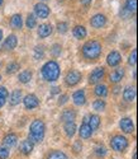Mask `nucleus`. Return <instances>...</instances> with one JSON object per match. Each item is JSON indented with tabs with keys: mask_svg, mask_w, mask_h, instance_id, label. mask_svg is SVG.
Listing matches in <instances>:
<instances>
[{
	"mask_svg": "<svg viewBox=\"0 0 138 159\" xmlns=\"http://www.w3.org/2000/svg\"><path fill=\"white\" fill-rule=\"evenodd\" d=\"M2 38H3V31L0 30V41H2Z\"/></svg>",
	"mask_w": 138,
	"mask_h": 159,
	"instance_id": "obj_45",
	"label": "nucleus"
},
{
	"mask_svg": "<svg viewBox=\"0 0 138 159\" xmlns=\"http://www.w3.org/2000/svg\"><path fill=\"white\" fill-rule=\"evenodd\" d=\"M34 13H36L37 17L45 19L50 16V8L43 3H38L34 5Z\"/></svg>",
	"mask_w": 138,
	"mask_h": 159,
	"instance_id": "obj_6",
	"label": "nucleus"
},
{
	"mask_svg": "<svg viewBox=\"0 0 138 159\" xmlns=\"http://www.w3.org/2000/svg\"><path fill=\"white\" fill-rule=\"evenodd\" d=\"M82 56L88 60H96L101 55V45L98 41H88L82 46Z\"/></svg>",
	"mask_w": 138,
	"mask_h": 159,
	"instance_id": "obj_2",
	"label": "nucleus"
},
{
	"mask_svg": "<svg viewBox=\"0 0 138 159\" xmlns=\"http://www.w3.org/2000/svg\"><path fill=\"white\" fill-rule=\"evenodd\" d=\"M90 24L94 28H103L106 24V18L104 14H95L91 19H90Z\"/></svg>",
	"mask_w": 138,
	"mask_h": 159,
	"instance_id": "obj_7",
	"label": "nucleus"
},
{
	"mask_svg": "<svg viewBox=\"0 0 138 159\" xmlns=\"http://www.w3.org/2000/svg\"><path fill=\"white\" fill-rule=\"evenodd\" d=\"M124 8H126L128 13H134L137 9V0H126Z\"/></svg>",
	"mask_w": 138,
	"mask_h": 159,
	"instance_id": "obj_28",
	"label": "nucleus"
},
{
	"mask_svg": "<svg viewBox=\"0 0 138 159\" xmlns=\"http://www.w3.org/2000/svg\"><path fill=\"white\" fill-rule=\"evenodd\" d=\"M20 150L23 154L25 155H29L33 150V143L31 140H24L22 144H20Z\"/></svg>",
	"mask_w": 138,
	"mask_h": 159,
	"instance_id": "obj_21",
	"label": "nucleus"
},
{
	"mask_svg": "<svg viewBox=\"0 0 138 159\" xmlns=\"http://www.w3.org/2000/svg\"><path fill=\"white\" fill-rule=\"evenodd\" d=\"M17 141H18V136H17L15 134H8V135L4 138V140H3L4 145H5V147H8V148L15 147Z\"/></svg>",
	"mask_w": 138,
	"mask_h": 159,
	"instance_id": "obj_19",
	"label": "nucleus"
},
{
	"mask_svg": "<svg viewBox=\"0 0 138 159\" xmlns=\"http://www.w3.org/2000/svg\"><path fill=\"white\" fill-rule=\"evenodd\" d=\"M23 25V19L20 14H14L10 18V27L13 30H20Z\"/></svg>",
	"mask_w": 138,
	"mask_h": 159,
	"instance_id": "obj_18",
	"label": "nucleus"
},
{
	"mask_svg": "<svg viewBox=\"0 0 138 159\" xmlns=\"http://www.w3.org/2000/svg\"><path fill=\"white\" fill-rule=\"evenodd\" d=\"M90 2H91V0H81V3H82V4H89Z\"/></svg>",
	"mask_w": 138,
	"mask_h": 159,
	"instance_id": "obj_44",
	"label": "nucleus"
},
{
	"mask_svg": "<svg viewBox=\"0 0 138 159\" xmlns=\"http://www.w3.org/2000/svg\"><path fill=\"white\" fill-rule=\"evenodd\" d=\"M81 80V73L77 71V70H71V71H68L66 78H65V82L68 87H74Z\"/></svg>",
	"mask_w": 138,
	"mask_h": 159,
	"instance_id": "obj_5",
	"label": "nucleus"
},
{
	"mask_svg": "<svg viewBox=\"0 0 138 159\" xmlns=\"http://www.w3.org/2000/svg\"><path fill=\"white\" fill-rule=\"evenodd\" d=\"M110 147L115 152H123L128 147V140L122 136V135H115L112 140H110Z\"/></svg>",
	"mask_w": 138,
	"mask_h": 159,
	"instance_id": "obj_4",
	"label": "nucleus"
},
{
	"mask_svg": "<svg viewBox=\"0 0 138 159\" xmlns=\"http://www.w3.org/2000/svg\"><path fill=\"white\" fill-rule=\"evenodd\" d=\"M81 148H82L81 143H80V141H76V144H75V150H76V152H80V150H81Z\"/></svg>",
	"mask_w": 138,
	"mask_h": 159,
	"instance_id": "obj_41",
	"label": "nucleus"
},
{
	"mask_svg": "<svg viewBox=\"0 0 138 159\" xmlns=\"http://www.w3.org/2000/svg\"><path fill=\"white\" fill-rule=\"evenodd\" d=\"M58 92H60V88L58 87H53L52 90H51V94H56V93H58Z\"/></svg>",
	"mask_w": 138,
	"mask_h": 159,
	"instance_id": "obj_42",
	"label": "nucleus"
},
{
	"mask_svg": "<svg viewBox=\"0 0 138 159\" xmlns=\"http://www.w3.org/2000/svg\"><path fill=\"white\" fill-rule=\"evenodd\" d=\"M51 54L53 56H58L61 54V46L60 45H53V47L51 48Z\"/></svg>",
	"mask_w": 138,
	"mask_h": 159,
	"instance_id": "obj_36",
	"label": "nucleus"
},
{
	"mask_svg": "<svg viewBox=\"0 0 138 159\" xmlns=\"http://www.w3.org/2000/svg\"><path fill=\"white\" fill-rule=\"evenodd\" d=\"M8 96H9L8 89H6L5 87H0V98L6 99V98H8Z\"/></svg>",
	"mask_w": 138,
	"mask_h": 159,
	"instance_id": "obj_39",
	"label": "nucleus"
},
{
	"mask_svg": "<svg viewBox=\"0 0 138 159\" xmlns=\"http://www.w3.org/2000/svg\"><path fill=\"white\" fill-rule=\"evenodd\" d=\"M0 80H2V75H0Z\"/></svg>",
	"mask_w": 138,
	"mask_h": 159,
	"instance_id": "obj_47",
	"label": "nucleus"
},
{
	"mask_svg": "<svg viewBox=\"0 0 138 159\" xmlns=\"http://www.w3.org/2000/svg\"><path fill=\"white\" fill-rule=\"evenodd\" d=\"M119 126H120V129L124 132H127V134H131V132L134 131V125H133L132 120H131V118H128V117L122 118L120 122H119Z\"/></svg>",
	"mask_w": 138,
	"mask_h": 159,
	"instance_id": "obj_10",
	"label": "nucleus"
},
{
	"mask_svg": "<svg viewBox=\"0 0 138 159\" xmlns=\"http://www.w3.org/2000/svg\"><path fill=\"white\" fill-rule=\"evenodd\" d=\"M104 68H96L95 70L91 71V74L89 75V82L91 84H95V83H98L100 82L101 79L104 78Z\"/></svg>",
	"mask_w": 138,
	"mask_h": 159,
	"instance_id": "obj_9",
	"label": "nucleus"
},
{
	"mask_svg": "<svg viewBox=\"0 0 138 159\" xmlns=\"http://www.w3.org/2000/svg\"><path fill=\"white\" fill-rule=\"evenodd\" d=\"M52 31H53V27L51 24L43 23V24H41L38 27V36L41 38H46V37H48L52 33Z\"/></svg>",
	"mask_w": 138,
	"mask_h": 159,
	"instance_id": "obj_12",
	"label": "nucleus"
},
{
	"mask_svg": "<svg viewBox=\"0 0 138 159\" xmlns=\"http://www.w3.org/2000/svg\"><path fill=\"white\" fill-rule=\"evenodd\" d=\"M23 103H24V106H25V108L33 110V108H36L37 106L39 104V101H38V98H37L36 94H28V96L24 97Z\"/></svg>",
	"mask_w": 138,
	"mask_h": 159,
	"instance_id": "obj_8",
	"label": "nucleus"
},
{
	"mask_svg": "<svg viewBox=\"0 0 138 159\" xmlns=\"http://www.w3.org/2000/svg\"><path fill=\"white\" fill-rule=\"evenodd\" d=\"M19 69V64L18 62H10L8 66H6V73L8 74H14L17 73Z\"/></svg>",
	"mask_w": 138,
	"mask_h": 159,
	"instance_id": "obj_31",
	"label": "nucleus"
},
{
	"mask_svg": "<svg viewBox=\"0 0 138 159\" xmlns=\"http://www.w3.org/2000/svg\"><path fill=\"white\" fill-rule=\"evenodd\" d=\"M9 157V150L4 147H0V159H6Z\"/></svg>",
	"mask_w": 138,
	"mask_h": 159,
	"instance_id": "obj_38",
	"label": "nucleus"
},
{
	"mask_svg": "<svg viewBox=\"0 0 138 159\" xmlns=\"http://www.w3.org/2000/svg\"><path fill=\"white\" fill-rule=\"evenodd\" d=\"M105 107H106V104H105V102H104L103 99H96V101H94V103H93V108H94L95 111H104Z\"/></svg>",
	"mask_w": 138,
	"mask_h": 159,
	"instance_id": "obj_29",
	"label": "nucleus"
},
{
	"mask_svg": "<svg viewBox=\"0 0 138 159\" xmlns=\"http://www.w3.org/2000/svg\"><path fill=\"white\" fill-rule=\"evenodd\" d=\"M75 117H76L75 111H72V110H65V111L62 112V115H61V120H62L65 124H66V122H74Z\"/></svg>",
	"mask_w": 138,
	"mask_h": 159,
	"instance_id": "obj_20",
	"label": "nucleus"
},
{
	"mask_svg": "<svg viewBox=\"0 0 138 159\" xmlns=\"http://www.w3.org/2000/svg\"><path fill=\"white\" fill-rule=\"evenodd\" d=\"M123 98L127 102H133L136 98V88L134 87H127L123 92Z\"/></svg>",
	"mask_w": 138,
	"mask_h": 159,
	"instance_id": "obj_17",
	"label": "nucleus"
},
{
	"mask_svg": "<svg viewBox=\"0 0 138 159\" xmlns=\"http://www.w3.org/2000/svg\"><path fill=\"white\" fill-rule=\"evenodd\" d=\"M123 76H124V69L123 68H118L109 75V80L112 83H119Z\"/></svg>",
	"mask_w": 138,
	"mask_h": 159,
	"instance_id": "obj_15",
	"label": "nucleus"
},
{
	"mask_svg": "<svg viewBox=\"0 0 138 159\" xmlns=\"http://www.w3.org/2000/svg\"><path fill=\"white\" fill-rule=\"evenodd\" d=\"M72 99H74V103L76 106H84L85 102H86L85 92L84 90H76L75 93L72 94Z\"/></svg>",
	"mask_w": 138,
	"mask_h": 159,
	"instance_id": "obj_13",
	"label": "nucleus"
},
{
	"mask_svg": "<svg viewBox=\"0 0 138 159\" xmlns=\"http://www.w3.org/2000/svg\"><path fill=\"white\" fill-rule=\"evenodd\" d=\"M88 125L91 127L93 131L96 130V129L100 126V117H99L98 115H91V116L89 117V124H88Z\"/></svg>",
	"mask_w": 138,
	"mask_h": 159,
	"instance_id": "obj_24",
	"label": "nucleus"
},
{
	"mask_svg": "<svg viewBox=\"0 0 138 159\" xmlns=\"http://www.w3.org/2000/svg\"><path fill=\"white\" fill-rule=\"evenodd\" d=\"M47 159H68V158H67V155H66L63 152H58V150H57V152L51 153Z\"/></svg>",
	"mask_w": 138,
	"mask_h": 159,
	"instance_id": "obj_30",
	"label": "nucleus"
},
{
	"mask_svg": "<svg viewBox=\"0 0 138 159\" xmlns=\"http://www.w3.org/2000/svg\"><path fill=\"white\" fill-rule=\"evenodd\" d=\"M4 104H5V99L4 98H0V108H2Z\"/></svg>",
	"mask_w": 138,
	"mask_h": 159,
	"instance_id": "obj_43",
	"label": "nucleus"
},
{
	"mask_svg": "<svg viewBox=\"0 0 138 159\" xmlns=\"http://www.w3.org/2000/svg\"><path fill=\"white\" fill-rule=\"evenodd\" d=\"M95 154L98 157H104L106 154V149L104 147H96L95 148Z\"/></svg>",
	"mask_w": 138,
	"mask_h": 159,
	"instance_id": "obj_37",
	"label": "nucleus"
},
{
	"mask_svg": "<svg viewBox=\"0 0 138 159\" xmlns=\"http://www.w3.org/2000/svg\"><path fill=\"white\" fill-rule=\"evenodd\" d=\"M43 55H45L43 47H39V46H37V47L34 48V57H36L37 60H39V59H42V57H43Z\"/></svg>",
	"mask_w": 138,
	"mask_h": 159,
	"instance_id": "obj_33",
	"label": "nucleus"
},
{
	"mask_svg": "<svg viewBox=\"0 0 138 159\" xmlns=\"http://www.w3.org/2000/svg\"><path fill=\"white\" fill-rule=\"evenodd\" d=\"M79 134H80V138H82V139H89L91 136V134H93V130H91V127L86 122H84L80 126Z\"/></svg>",
	"mask_w": 138,
	"mask_h": 159,
	"instance_id": "obj_16",
	"label": "nucleus"
},
{
	"mask_svg": "<svg viewBox=\"0 0 138 159\" xmlns=\"http://www.w3.org/2000/svg\"><path fill=\"white\" fill-rule=\"evenodd\" d=\"M95 94L98 97H106L108 96V87L104 84H99L95 87Z\"/></svg>",
	"mask_w": 138,
	"mask_h": 159,
	"instance_id": "obj_26",
	"label": "nucleus"
},
{
	"mask_svg": "<svg viewBox=\"0 0 138 159\" xmlns=\"http://www.w3.org/2000/svg\"><path fill=\"white\" fill-rule=\"evenodd\" d=\"M65 131H66V135L68 138L74 136L75 132H76V125H75V122H66L65 124Z\"/></svg>",
	"mask_w": 138,
	"mask_h": 159,
	"instance_id": "obj_25",
	"label": "nucleus"
},
{
	"mask_svg": "<svg viewBox=\"0 0 138 159\" xmlns=\"http://www.w3.org/2000/svg\"><path fill=\"white\" fill-rule=\"evenodd\" d=\"M120 61H122V56L118 51H112L106 57V62L109 66H117L120 64Z\"/></svg>",
	"mask_w": 138,
	"mask_h": 159,
	"instance_id": "obj_11",
	"label": "nucleus"
},
{
	"mask_svg": "<svg viewBox=\"0 0 138 159\" xmlns=\"http://www.w3.org/2000/svg\"><path fill=\"white\" fill-rule=\"evenodd\" d=\"M18 79H19V82L20 83H28L31 79H32V73L29 71V70H23L20 74H19V76H18Z\"/></svg>",
	"mask_w": 138,
	"mask_h": 159,
	"instance_id": "obj_27",
	"label": "nucleus"
},
{
	"mask_svg": "<svg viewBox=\"0 0 138 159\" xmlns=\"http://www.w3.org/2000/svg\"><path fill=\"white\" fill-rule=\"evenodd\" d=\"M17 45H18V38H17V36H14V34H10L5 41H4V45H3V47H4V50H13V48H15L17 47Z\"/></svg>",
	"mask_w": 138,
	"mask_h": 159,
	"instance_id": "obj_14",
	"label": "nucleus"
},
{
	"mask_svg": "<svg viewBox=\"0 0 138 159\" xmlns=\"http://www.w3.org/2000/svg\"><path fill=\"white\" fill-rule=\"evenodd\" d=\"M3 4V0H0V5H2Z\"/></svg>",
	"mask_w": 138,
	"mask_h": 159,
	"instance_id": "obj_46",
	"label": "nucleus"
},
{
	"mask_svg": "<svg viewBox=\"0 0 138 159\" xmlns=\"http://www.w3.org/2000/svg\"><path fill=\"white\" fill-rule=\"evenodd\" d=\"M37 25V20H36V17L33 16V14H29L28 16V18H27V27L28 28H34Z\"/></svg>",
	"mask_w": 138,
	"mask_h": 159,
	"instance_id": "obj_32",
	"label": "nucleus"
},
{
	"mask_svg": "<svg viewBox=\"0 0 138 159\" xmlns=\"http://www.w3.org/2000/svg\"><path fill=\"white\" fill-rule=\"evenodd\" d=\"M67 101H68V96H67V94H62V96L60 97V99H58V104L62 106V104H65Z\"/></svg>",
	"mask_w": 138,
	"mask_h": 159,
	"instance_id": "obj_40",
	"label": "nucleus"
},
{
	"mask_svg": "<svg viewBox=\"0 0 138 159\" xmlns=\"http://www.w3.org/2000/svg\"><path fill=\"white\" fill-rule=\"evenodd\" d=\"M67 28H68V25L65 22H61V23L57 24V30H58L60 33H66L67 32Z\"/></svg>",
	"mask_w": 138,
	"mask_h": 159,
	"instance_id": "obj_35",
	"label": "nucleus"
},
{
	"mask_svg": "<svg viewBox=\"0 0 138 159\" xmlns=\"http://www.w3.org/2000/svg\"><path fill=\"white\" fill-rule=\"evenodd\" d=\"M20 99H22V92H20L19 89H15V90L10 94L9 102H10L11 106H17V104L20 102Z\"/></svg>",
	"mask_w": 138,
	"mask_h": 159,
	"instance_id": "obj_23",
	"label": "nucleus"
},
{
	"mask_svg": "<svg viewBox=\"0 0 138 159\" xmlns=\"http://www.w3.org/2000/svg\"><path fill=\"white\" fill-rule=\"evenodd\" d=\"M86 34H88V32H86V28L84 27V25H76V27L74 28V36H75L77 39L85 38Z\"/></svg>",
	"mask_w": 138,
	"mask_h": 159,
	"instance_id": "obj_22",
	"label": "nucleus"
},
{
	"mask_svg": "<svg viewBox=\"0 0 138 159\" xmlns=\"http://www.w3.org/2000/svg\"><path fill=\"white\" fill-rule=\"evenodd\" d=\"M42 76L47 82H54L60 76V66L56 61H48L42 66Z\"/></svg>",
	"mask_w": 138,
	"mask_h": 159,
	"instance_id": "obj_3",
	"label": "nucleus"
},
{
	"mask_svg": "<svg viewBox=\"0 0 138 159\" xmlns=\"http://www.w3.org/2000/svg\"><path fill=\"white\" fill-rule=\"evenodd\" d=\"M45 131H46L45 122L42 120H34L29 127V139L28 140H31L33 144L41 143L45 138Z\"/></svg>",
	"mask_w": 138,
	"mask_h": 159,
	"instance_id": "obj_1",
	"label": "nucleus"
},
{
	"mask_svg": "<svg viewBox=\"0 0 138 159\" xmlns=\"http://www.w3.org/2000/svg\"><path fill=\"white\" fill-rule=\"evenodd\" d=\"M136 62H137V50H133V51H132V54L129 55L128 64H129V65H132V66H134V65H136Z\"/></svg>",
	"mask_w": 138,
	"mask_h": 159,
	"instance_id": "obj_34",
	"label": "nucleus"
}]
</instances>
